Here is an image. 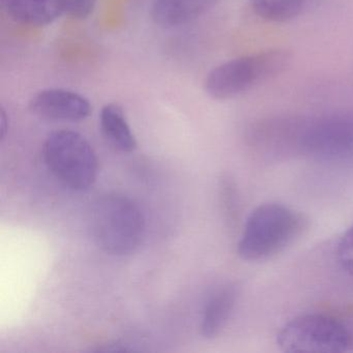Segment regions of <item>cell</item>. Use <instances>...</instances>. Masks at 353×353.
I'll use <instances>...</instances> for the list:
<instances>
[{
	"instance_id": "obj_6",
	"label": "cell",
	"mask_w": 353,
	"mask_h": 353,
	"mask_svg": "<svg viewBox=\"0 0 353 353\" xmlns=\"http://www.w3.org/2000/svg\"><path fill=\"white\" fill-rule=\"evenodd\" d=\"M299 150L327 162L352 160L353 119L332 117L299 128Z\"/></svg>"
},
{
	"instance_id": "obj_5",
	"label": "cell",
	"mask_w": 353,
	"mask_h": 353,
	"mask_svg": "<svg viewBox=\"0 0 353 353\" xmlns=\"http://www.w3.org/2000/svg\"><path fill=\"white\" fill-rule=\"evenodd\" d=\"M351 344L348 328L324 314L293 318L276 334V346L287 353H342L348 351Z\"/></svg>"
},
{
	"instance_id": "obj_10",
	"label": "cell",
	"mask_w": 353,
	"mask_h": 353,
	"mask_svg": "<svg viewBox=\"0 0 353 353\" xmlns=\"http://www.w3.org/2000/svg\"><path fill=\"white\" fill-rule=\"evenodd\" d=\"M100 127L105 140L119 152H132L137 148L135 136L119 104L110 103L103 107Z\"/></svg>"
},
{
	"instance_id": "obj_16",
	"label": "cell",
	"mask_w": 353,
	"mask_h": 353,
	"mask_svg": "<svg viewBox=\"0 0 353 353\" xmlns=\"http://www.w3.org/2000/svg\"><path fill=\"white\" fill-rule=\"evenodd\" d=\"M8 130H9V119H8L6 111L1 109V111H0V138H1V140L5 139Z\"/></svg>"
},
{
	"instance_id": "obj_8",
	"label": "cell",
	"mask_w": 353,
	"mask_h": 353,
	"mask_svg": "<svg viewBox=\"0 0 353 353\" xmlns=\"http://www.w3.org/2000/svg\"><path fill=\"white\" fill-rule=\"evenodd\" d=\"M10 17L22 26H45L67 12L68 0H7Z\"/></svg>"
},
{
	"instance_id": "obj_12",
	"label": "cell",
	"mask_w": 353,
	"mask_h": 353,
	"mask_svg": "<svg viewBox=\"0 0 353 353\" xmlns=\"http://www.w3.org/2000/svg\"><path fill=\"white\" fill-rule=\"evenodd\" d=\"M249 3L258 17L268 22L283 23L301 14L305 0H249Z\"/></svg>"
},
{
	"instance_id": "obj_15",
	"label": "cell",
	"mask_w": 353,
	"mask_h": 353,
	"mask_svg": "<svg viewBox=\"0 0 353 353\" xmlns=\"http://www.w3.org/2000/svg\"><path fill=\"white\" fill-rule=\"evenodd\" d=\"M96 352L103 353H115V352H128V351H135L133 347H130V345L125 344V343H113V344L103 345L101 348H97Z\"/></svg>"
},
{
	"instance_id": "obj_1",
	"label": "cell",
	"mask_w": 353,
	"mask_h": 353,
	"mask_svg": "<svg viewBox=\"0 0 353 353\" xmlns=\"http://www.w3.org/2000/svg\"><path fill=\"white\" fill-rule=\"evenodd\" d=\"M305 228V220L292 208L268 202L245 220L237 253L245 261H264L290 247Z\"/></svg>"
},
{
	"instance_id": "obj_4",
	"label": "cell",
	"mask_w": 353,
	"mask_h": 353,
	"mask_svg": "<svg viewBox=\"0 0 353 353\" xmlns=\"http://www.w3.org/2000/svg\"><path fill=\"white\" fill-rule=\"evenodd\" d=\"M43 159L53 176L73 191H86L96 183V152L77 132L61 130L51 133L43 145Z\"/></svg>"
},
{
	"instance_id": "obj_11",
	"label": "cell",
	"mask_w": 353,
	"mask_h": 353,
	"mask_svg": "<svg viewBox=\"0 0 353 353\" xmlns=\"http://www.w3.org/2000/svg\"><path fill=\"white\" fill-rule=\"evenodd\" d=\"M205 3L206 0H156L152 17L163 28L183 26L199 15Z\"/></svg>"
},
{
	"instance_id": "obj_14",
	"label": "cell",
	"mask_w": 353,
	"mask_h": 353,
	"mask_svg": "<svg viewBox=\"0 0 353 353\" xmlns=\"http://www.w3.org/2000/svg\"><path fill=\"white\" fill-rule=\"evenodd\" d=\"M98 0H68L65 14L74 19H85L94 12Z\"/></svg>"
},
{
	"instance_id": "obj_9",
	"label": "cell",
	"mask_w": 353,
	"mask_h": 353,
	"mask_svg": "<svg viewBox=\"0 0 353 353\" xmlns=\"http://www.w3.org/2000/svg\"><path fill=\"white\" fill-rule=\"evenodd\" d=\"M239 294L236 285H227L208 299L201 322V334L204 338H214L222 332L232 315Z\"/></svg>"
},
{
	"instance_id": "obj_13",
	"label": "cell",
	"mask_w": 353,
	"mask_h": 353,
	"mask_svg": "<svg viewBox=\"0 0 353 353\" xmlns=\"http://www.w3.org/2000/svg\"><path fill=\"white\" fill-rule=\"evenodd\" d=\"M336 259L342 270L353 276V226L344 233L339 241Z\"/></svg>"
},
{
	"instance_id": "obj_7",
	"label": "cell",
	"mask_w": 353,
	"mask_h": 353,
	"mask_svg": "<svg viewBox=\"0 0 353 353\" xmlns=\"http://www.w3.org/2000/svg\"><path fill=\"white\" fill-rule=\"evenodd\" d=\"M30 109L40 119L52 121L78 123L92 113L90 101L73 90L46 88L32 97Z\"/></svg>"
},
{
	"instance_id": "obj_3",
	"label": "cell",
	"mask_w": 353,
	"mask_h": 353,
	"mask_svg": "<svg viewBox=\"0 0 353 353\" xmlns=\"http://www.w3.org/2000/svg\"><path fill=\"white\" fill-rule=\"evenodd\" d=\"M290 63V53L282 49L243 55L212 69L204 90L214 100H231L284 73Z\"/></svg>"
},
{
	"instance_id": "obj_2",
	"label": "cell",
	"mask_w": 353,
	"mask_h": 353,
	"mask_svg": "<svg viewBox=\"0 0 353 353\" xmlns=\"http://www.w3.org/2000/svg\"><path fill=\"white\" fill-rule=\"evenodd\" d=\"M90 230L97 245L105 253L129 255L141 243L145 219L133 200L109 194L99 198L92 205Z\"/></svg>"
}]
</instances>
